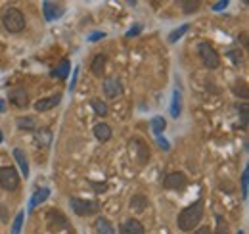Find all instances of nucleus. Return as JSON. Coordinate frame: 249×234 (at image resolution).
Instances as JSON below:
<instances>
[{"label":"nucleus","mask_w":249,"mask_h":234,"mask_svg":"<svg viewBox=\"0 0 249 234\" xmlns=\"http://www.w3.org/2000/svg\"><path fill=\"white\" fill-rule=\"evenodd\" d=\"M203 211H205L203 200H196L194 204H190L188 207H184V209L178 213V217H177V227H178L182 233L194 231V229L201 223Z\"/></svg>","instance_id":"obj_1"},{"label":"nucleus","mask_w":249,"mask_h":234,"mask_svg":"<svg viewBox=\"0 0 249 234\" xmlns=\"http://www.w3.org/2000/svg\"><path fill=\"white\" fill-rule=\"evenodd\" d=\"M2 25H4V29L8 31V33H21V31L25 29V16H23V12L14 8V6L6 8L4 14H2Z\"/></svg>","instance_id":"obj_2"},{"label":"nucleus","mask_w":249,"mask_h":234,"mask_svg":"<svg viewBox=\"0 0 249 234\" xmlns=\"http://www.w3.org/2000/svg\"><path fill=\"white\" fill-rule=\"evenodd\" d=\"M197 54H199L201 63H203L207 69H218V65H220V56H218V52L215 50L213 44H209V42H199Z\"/></svg>","instance_id":"obj_3"},{"label":"nucleus","mask_w":249,"mask_h":234,"mask_svg":"<svg viewBox=\"0 0 249 234\" xmlns=\"http://www.w3.org/2000/svg\"><path fill=\"white\" fill-rule=\"evenodd\" d=\"M128 146H130V156H132V159H134L138 165H146V163L150 161V148H148V144H146L142 138H138V136L130 138Z\"/></svg>","instance_id":"obj_4"},{"label":"nucleus","mask_w":249,"mask_h":234,"mask_svg":"<svg viewBox=\"0 0 249 234\" xmlns=\"http://www.w3.org/2000/svg\"><path fill=\"white\" fill-rule=\"evenodd\" d=\"M71 209L79 215V217H90L100 211V204L94 200H81V198H69Z\"/></svg>","instance_id":"obj_5"},{"label":"nucleus","mask_w":249,"mask_h":234,"mask_svg":"<svg viewBox=\"0 0 249 234\" xmlns=\"http://www.w3.org/2000/svg\"><path fill=\"white\" fill-rule=\"evenodd\" d=\"M0 186L8 192H14L19 188V173L16 167H10V165L0 167Z\"/></svg>","instance_id":"obj_6"},{"label":"nucleus","mask_w":249,"mask_h":234,"mask_svg":"<svg viewBox=\"0 0 249 234\" xmlns=\"http://www.w3.org/2000/svg\"><path fill=\"white\" fill-rule=\"evenodd\" d=\"M46 227H48L50 233L60 234L62 231H67V229H69V221H67V217L63 215L62 211L50 209V211L46 213Z\"/></svg>","instance_id":"obj_7"},{"label":"nucleus","mask_w":249,"mask_h":234,"mask_svg":"<svg viewBox=\"0 0 249 234\" xmlns=\"http://www.w3.org/2000/svg\"><path fill=\"white\" fill-rule=\"evenodd\" d=\"M188 184V176L180 171H175V173H169V175L163 178V188L167 190H182L186 188Z\"/></svg>","instance_id":"obj_8"},{"label":"nucleus","mask_w":249,"mask_h":234,"mask_svg":"<svg viewBox=\"0 0 249 234\" xmlns=\"http://www.w3.org/2000/svg\"><path fill=\"white\" fill-rule=\"evenodd\" d=\"M8 100L16 106V108H27L29 106V92L25 87H14L8 90Z\"/></svg>","instance_id":"obj_9"},{"label":"nucleus","mask_w":249,"mask_h":234,"mask_svg":"<svg viewBox=\"0 0 249 234\" xmlns=\"http://www.w3.org/2000/svg\"><path fill=\"white\" fill-rule=\"evenodd\" d=\"M42 12H44V20H46V21H54V20L62 18L63 12H65V8H63L62 4L44 0V2H42Z\"/></svg>","instance_id":"obj_10"},{"label":"nucleus","mask_w":249,"mask_h":234,"mask_svg":"<svg viewBox=\"0 0 249 234\" xmlns=\"http://www.w3.org/2000/svg\"><path fill=\"white\" fill-rule=\"evenodd\" d=\"M62 102V94H54V96H46V98H40L38 102H35V110L36 112H50L54 110L56 106H60Z\"/></svg>","instance_id":"obj_11"},{"label":"nucleus","mask_w":249,"mask_h":234,"mask_svg":"<svg viewBox=\"0 0 249 234\" xmlns=\"http://www.w3.org/2000/svg\"><path fill=\"white\" fill-rule=\"evenodd\" d=\"M144 225L138 219H124L119 225V234H144Z\"/></svg>","instance_id":"obj_12"},{"label":"nucleus","mask_w":249,"mask_h":234,"mask_svg":"<svg viewBox=\"0 0 249 234\" xmlns=\"http://www.w3.org/2000/svg\"><path fill=\"white\" fill-rule=\"evenodd\" d=\"M123 92V85H121V81L117 79V77H107L106 81H104V94L107 96V98H115V96H119Z\"/></svg>","instance_id":"obj_13"},{"label":"nucleus","mask_w":249,"mask_h":234,"mask_svg":"<svg viewBox=\"0 0 249 234\" xmlns=\"http://www.w3.org/2000/svg\"><path fill=\"white\" fill-rule=\"evenodd\" d=\"M48 198H50V188H46V186L36 188V190H35V194H33L31 202H29V211H33L38 204H44Z\"/></svg>","instance_id":"obj_14"},{"label":"nucleus","mask_w":249,"mask_h":234,"mask_svg":"<svg viewBox=\"0 0 249 234\" xmlns=\"http://www.w3.org/2000/svg\"><path fill=\"white\" fill-rule=\"evenodd\" d=\"M111 127L107 123H96L94 125V136L100 140V142H107L111 138Z\"/></svg>","instance_id":"obj_15"},{"label":"nucleus","mask_w":249,"mask_h":234,"mask_svg":"<svg viewBox=\"0 0 249 234\" xmlns=\"http://www.w3.org/2000/svg\"><path fill=\"white\" fill-rule=\"evenodd\" d=\"M14 159L18 161V165L21 169V175L27 178L29 176V161H27V156H25V152L21 148H16L14 150Z\"/></svg>","instance_id":"obj_16"},{"label":"nucleus","mask_w":249,"mask_h":234,"mask_svg":"<svg viewBox=\"0 0 249 234\" xmlns=\"http://www.w3.org/2000/svg\"><path fill=\"white\" fill-rule=\"evenodd\" d=\"M130 209H134L136 213H142V211H146V207H150V200L144 196V194H134L132 198H130Z\"/></svg>","instance_id":"obj_17"},{"label":"nucleus","mask_w":249,"mask_h":234,"mask_svg":"<svg viewBox=\"0 0 249 234\" xmlns=\"http://www.w3.org/2000/svg\"><path fill=\"white\" fill-rule=\"evenodd\" d=\"M106 63H107L106 54H98V56L92 59V63H90V71H92L94 77H102V75L106 73Z\"/></svg>","instance_id":"obj_18"},{"label":"nucleus","mask_w":249,"mask_h":234,"mask_svg":"<svg viewBox=\"0 0 249 234\" xmlns=\"http://www.w3.org/2000/svg\"><path fill=\"white\" fill-rule=\"evenodd\" d=\"M94 231H96V234H117L115 229H113V225H111V221L106 219V217H98V219H96Z\"/></svg>","instance_id":"obj_19"},{"label":"nucleus","mask_w":249,"mask_h":234,"mask_svg":"<svg viewBox=\"0 0 249 234\" xmlns=\"http://www.w3.org/2000/svg\"><path fill=\"white\" fill-rule=\"evenodd\" d=\"M35 142L38 144V148H48L52 142V133L48 129H36L35 131Z\"/></svg>","instance_id":"obj_20"},{"label":"nucleus","mask_w":249,"mask_h":234,"mask_svg":"<svg viewBox=\"0 0 249 234\" xmlns=\"http://www.w3.org/2000/svg\"><path fill=\"white\" fill-rule=\"evenodd\" d=\"M150 127H152V133L159 138V136L163 135V131L167 129V121H165V117L163 116H154L152 117V121H150Z\"/></svg>","instance_id":"obj_21"},{"label":"nucleus","mask_w":249,"mask_h":234,"mask_svg":"<svg viewBox=\"0 0 249 234\" xmlns=\"http://www.w3.org/2000/svg\"><path fill=\"white\" fill-rule=\"evenodd\" d=\"M180 108H182V96L178 90L173 92V102H171V117L178 119L180 117Z\"/></svg>","instance_id":"obj_22"},{"label":"nucleus","mask_w":249,"mask_h":234,"mask_svg":"<svg viewBox=\"0 0 249 234\" xmlns=\"http://www.w3.org/2000/svg\"><path fill=\"white\" fill-rule=\"evenodd\" d=\"M90 106H92L94 114L100 117H106L109 114V108H107V104L104 102V100H100V98H92L90 100Z\"/></svg>","instance_id":"obj_23"},{"label":"nucleus","mask_w":249,"mask_h":234,"mask_svg":"<svg viewBox=\"0 0 249 234\" xmlns=\"http://www.w3.org/2000/svg\"><path fill=\"white\" fill-rule=\"evenodd\" d=\"M69 69H71L69 59H62V61L56 65V69L52 71V75H54V77H58V79H65V77L69 75Z\"/></svg>","instance_id":"obj_24"},{"label":"nucleus","mask_w":249,"mask_h":234,"mask_svg":"<svg viewBox=\"0 0 249 234\" xmlns=\"http://www.w3.org/2000/svg\"><path fill=\"white\" fill-rule=\"evenodd\" d=\"M16 123L21 131H36V119L35 117H19Z\"/></svg>","instance_id":"obj_25"},{"label":"nucleus","mask_w":249,"mask_h":234,"mask_svg":"<svg viewBox=\"0 0 249 234\" xmlns=\"http://www.w3.org/2000/svg\"><path fill=\"white\" fill-rule=\"evenodd\" d=\"M23 219H25V211H18V215L14 217L12 221V229H10V234H19L21 229H23Z\"/></svg>","instance_id":"obj_26"},{"label":"nucleus","mask_w":249,"mask_h":234,"mask_svg":"<svg viewBox=\"0 0 249 234\" xmlns=\"http://www.w3.org/2000/svg\"><path fill=\"white\" fill-rule=\"evenodd\" d=\"M188 31H190V25H188V23H184V25H180L178 29H175L173 33H171V35H169V42H171V44H175L177 40H180V39H182V37L186 35Z\"/></svg>","instance_id":"obj_27"},{"label":"nucleus","mask_w":249,"mask_h":234,"mask_svg":"<svg viewBox=\"0 0 249 234\" xmlns=\"http://www.w3.org/2000/svg\"><path fill=\"white\" fill-rule=\"evenodd\" d=\"M248 192H249V169L244 167V173H242V196H244V200H248Z\"/></svg>","instance_id":"obj_28"},{"label":"nucleus","mask_w":249,"mask_h":234,"mask_svg":"<svg viewBox=\"0 0 249 234\" xmlns=\"http://www.w3.org/2000/svg\"><path fill=\"white\" fill-rule=\"evenodd\" d=\"M232 90H234V94H236V96H242L244 100H246V98H248V96H249V92H248V85H246L244 81H242V83H236V85L232 87Z\"/></svg>","instance_id":"obj_29"},{"label":"nucleus","mask_w":249,"mask_h":234,"mask_svg":"<svg viewBox=\"0 0 249 234\" xmlns=\"http://www.w3.org/2000/svg\"><path fill=\"white\" fill-rule=\"evenodd\" d=\"M180 6L184 8V14H192V12H197L199 10V2H192V0L180 2Z\"/></svg>","instance_id":"obj_30"},{"label":"nucleus","mask_w":249,"mask_h":234,"mask_svg":"<svg viewBox=\"0 0 249 234\" xmlns=\"http://www.w3.org/2000/svg\"><path fill=\"white\" fill-rule=\"evenodd\" d=\"M215 219H217V234H228V225H226L224 217H222V215H217Z\"/></svg>","instance_id":"obj_31"},{"label":"nucleus","mask_w":249,"mask_h":234,"mask_svg":"<svg viewBox=\"0 0 249 234\" xmlns=\"http://www.w3.org/2000/svg\"><path fill=\"white\" fill-rule=\"evenodd\" d=\"M238 110H240V114H242V125H244V129L248 127V102H244L242 106H238Z\"/></svg>","instance_id":"obj_32"},{"label":"nucleus","mask_w":249,"mask_h":234,"mask_svg":"<svg viewBox=\"0 0 249 234\" xmlns=\"http://www.w3.org/2000/svg\"><path fill=\"white\" fill-rule=\"evenodd\" d=\"M106 37V33L104 31H94L89 35V42H96V40H100V39H104Z\"/></svg>","instance_id":"obj_33"},{"label":"nucleus","mask_w":249,"mask_h":234,"mask_svg":"<svg viewBox=\"0 0 249 234\" xmlns=\"http://www.w3.org/2000/svg\"><path fill=\"white\" fill-rule=\"evenodd\" d=\"M228 58L232 59L234 63H240V61H242V52H238V50H230V52H228Z\"/></svg>","instance_id":"obj_34"},{"label":"nucleus","mask_w":249,"mask_h":234,"mask_svg":"<svg viewBox=\"0 0 249 234\" xmlns=\"http://www.w3.org/2000/svg\"><path fill=\"white\" fill-rule=\"evenodd\" d=\"M228 6V0H220V2H215L213 6H211V10L213 12H220V10H224Z\"/></svg>","instance_id":"obj_35"},{"label":"nucleus","mask_w":249,"mask_h":234,"mask_svg":"<svg viewBox=\"0 0 249 234\" xmlns=\"http://www.w3.org/2000/svg\"><path fill=\"white\" fill-rule=\"evenodd\" d=\"M79 69H81L79 65H77V67L73 69V79H71V85H69V90H73V88H75V85H77V77H79Z\"/></svg>","instance_id":"obj_36"},{"label":"nucleus","mask_w":249,"mask_h":234,"mask_svg":"<svg viewBox=\"0 0 249 234\" xmlns=\"http://www.w3.org/2000/svg\"><path fill=\"white\" fill-rule=\"evenodd\" d=\"M157 144H159V148H161V150H165V152H169V142H167V140H165V138H161V136H159V138H157Z\"/></svg>","instance_id":"obj_37"},{"label":"nucleus","mask_w":249,"mask_h":234,"mask_svg":"<svg viewBox=\"0 0 249 234\" xmlns=\"http://www.w3.org/2000/svg\"><path fill=\"white\" fill-rule=\"evenodd\" d=\"M140 31H142V27H140V25H136V27H134V29L126 31V39H130V37H134V35H138V33H140Z\"/></svg>","instance_id":"obj_38"},{"label":"nucleus","mask_w":249,"mask_h":234,"mask_svg":"<svg viewBox=\"0 0 249 234\" xmlns=\"http://www.w3.org/2000/svg\"><path fill=\"white\" fill-rule=\"evenodd\" d=\"M194 234H213L207 227H199V229H196V233Z\"/></svg>","instance_id":"obj_39"},{"label":"nucleus","mask_w":249,"mask_h":234,"mask_svg":"<svg viewBox=\"0 0 249 234\" xmlns=\"http://www.w3.org/2000/svg\"><path fill=\"white\" fill-rule=\"evenodd\" d=\"M2 112H6V102L0 98V114H2Z\"/></svg>","instance_id":"obj_40"},{"label":"nucleus","mask_w":249,"mask_h":234,"mask_svg":"<svg viewBox=\"0 0 249 234\" xmlns=\"http://www.w3.org/2000/svg\"><path fill=\"white\" fill-rule=\"evenodd\" d=\"M2 140H4V136H2V131H0V142H2Z\"/></svg>","instance_id":"obj_41"},{"label":"nucleus","mask_w":249,"mask_h":234,"mask_svg":"<svg viewBox=\"0 0 249 234\" xmlns=\"http://www.w3.org/2000/svg\"><path fill=\"white\" fill-rule=\"evenodd\" d=\"M238 234H244V233H242V231H240V233H238Z\"/></svg>","instance_id":"obj_42"}]
</instances>
